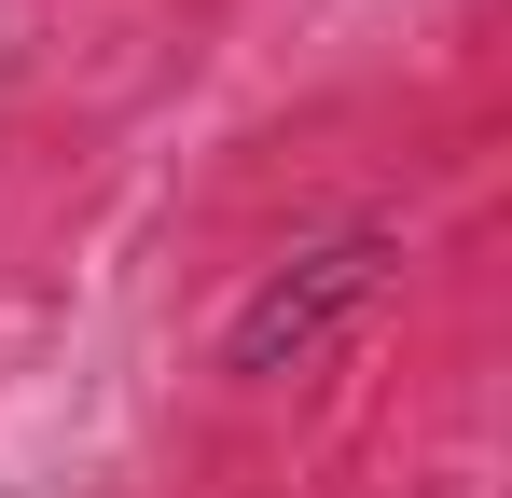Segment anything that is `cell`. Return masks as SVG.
Masks as SVG:
<instances>
[{
    "instance_id": "obj_1",
    "label": "cell",
    "mask_w": 512,
    "mask_h": 498,
    "mask_svg": "<svg viewBox=\"0 0 512 498\" xmlns=\"http://www.w3.org/2000/svg\"><path fill=\"white\" fill-rule=\"evenodd\" d=\"M388 277H402V236H388V222H346V236L291 249L277 277H250V305H236V332H222V374H236V388H291Z\"/></svg>"
}]
</instances>
